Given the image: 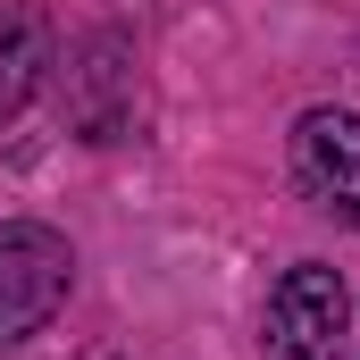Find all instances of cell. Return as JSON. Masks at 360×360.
Masks as SVG:
<instances>
[{"instance_id": "6da1fadb", "label": "cell", "mask_w": 360, "mask_h": 360, "mask_svg": "<svg viewBox=\"0 0 360 360\" xmlns=\"http://www.w3.org/2000/svg\"><path fill=\"white\" fill-rule=\"evenodd\" d=\"M76 285V252L42 218H0V352L42 335Z\"/></svg>"}, {"instance_id": "7a4b0ae2", "label": "cell", "mask_w": 360, "mask_h": 360, "mask_svg": "<svg viewBox=\"0 0 360 360\" xmlns=\"http://www.w3.org/2000/svg\"><path fill=\"white\" fill-rule=\"evenodd\" d=\"M344 327H352V285L327 260H293L269 293L260 344H269V360H335Z\"/></svg>"}, {"instance_id": "3957f363", "label": "cell", "mask_w": 360, "mask_h": 360, "mask_svg": "<svg viewBox=\"0 0 360 360\" xmlns=\"http://www.w3.org/2000/svg\"><path fill=\"white\" fill-rule=\"evenodd\" d=\"M293 184L360 235V109H302L293 117Z\"/></svg>"}, {"instance_id": "277c9868", "label": "cell", "mask_w": 360, "mask_h": 360, "mask_svg": "<svg viewBox=\"0 0 360 360\" xmlns=\"http://www.w3.org/2000/svg\"><path fill=\"white\" fill-rule=\"evenodd\" d=\"M51 51H59L51 17L34 0H0V126H17L34 109V92L51 76Z\"/></svg>"}]
</instances>
